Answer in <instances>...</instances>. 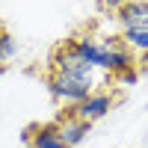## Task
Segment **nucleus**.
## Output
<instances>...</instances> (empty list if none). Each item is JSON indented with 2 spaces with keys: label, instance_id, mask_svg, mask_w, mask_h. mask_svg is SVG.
I'll return each instance as SVG.
<instances>
[{
  "label": "nucleus",
  "instance_id": "obj_1",
  "mask_svg": "<svg viewBox=\"0 0 148 148\" xmlns=\"http://www.w3.org/2000/svg\"><path fill=\"white\" fill-rule=\"evenodd\" d=\"M107 74L92 68L89 62H83L80 53L74 51V45L65 42L62 47H56L51 56V77H47V86H51V95L56 98V104L62 107H77L89 92H95L98 86L104 83Z\"/></svg>",
  "mask_w": 148,
  "mask_h": 148
},
{
  "label": "nucleus",
  "instance_id": "obj_2",
  "mask_svg": "<svg viewBox=\"0 0 148 148\" xmlns=\"http://www.w3.org/2000/svg\"><path fill=\"white\" fill-rule=\"evenodd\" d=\"M119 39H110V36H92V33H83V36H74L71 45L74 51L80 53L83 62H89L92 68L104 71L107 74V59H110V51H113V45Z\"/></svg>",
  "mask_w": 148,
  "mask_h": 148
},
{
  "label": "nucleus",
  "instance_id": "obj_3",
  "mask_svg": "<svg viewBox=\"0 0 148 148\" xmlns=\"http://www.w3.org/2000/svg\"><path fill=\"white\" fill-rule=\"evenodd\" d=\"M113 104H116L113 92H107V89H95V92H89V95H86L77 107L65 110V113H71L74 119L86 121V125H95L98 119H104L110 110H113Z\"/></svg>",
  "mask_w": 148,
  "mask_h": 148
},
{
  "label": "nucleus",
  "instance_id": "obj_4",
  "mask_svg": "<svg viewBox=\"0 0 148 148\" xmlns=\"http://www.w3.org/2000/svg\"><path fill=\"white\" fill-rule=\"evenodd\" d=\"M53 130H56V136L62 139L65 148H77V145H83L86 136L92 133V125H86V121L74 119L71 113H65V116H59V119L53 121Z\"/></svg>",
  "mask_w": 148,
  "mask_h": 148
},
{
  "label": "nucleus",
  "instance_id": "obj_5",
  "mask_svg": "<svg viewBox=\"0 0 148 148\" xmlns=\"http://www.w3.org/2000/svg\"><path fill=\"white\" fill-rule=\"evenodd\" d=\"M121 30H148V0H125L116 12Z\"/></svg>",
  "mask_w": 148,
  "mask_h": 148
},
{
  "label": "nucleus",
  "instance_id": "obj_6",
  "mask_svg": "<svg viewBox=\"0 0 148 148\" xmlns=\"http://www.w3.org/2000/svg\"><path fill=\"white\" fill-rule=\"evenodd\" d=\"M133 65H136L133 51H127L121 42H116L113 51H110V59H107V74L110 77H119V74H125V71H133Z\"/></svg>",
  "mask_w": 148,
  "mask_h": 148
},
{
  "label": "nucleus",
  "instance_id": "obj_7",
  "mask_svg": "<svg viewBox=\"0 0 148 148\" xmlns=\"http://www.w3.org/2000/svg\"><path fill=\"white\" fill-rule=\"evenodd\" d=\"M30 148H65V145H62V139L56 136L53 125H42V127H36V130H33V136H30Z\"/></svg>",
  "mask_w": 148,
  "mask_h": 148
},
{
  "label": "nucleus",
  "instance_id": "obj_8",
  "mask_svg": "<svg viewBox=\"0 0 148 148\" xmlns=\"http://www.w3.org/2000/svg\"><path fill=\"white\" fill-rule=\"evenodd\" d=\"M119 42L125 45L127 51H136V53L148 56V30H121Z\"/></svg>",
  "mask_w": 148,
  "mask_h": 148
},
{
  "label": "nucleus",
  "instance_id": "obj_9",
  "mask_svg": "<svg viewBox=\"0 0 148 148\" xmlns=\"http://www.w3.org/2000/svg\"><path fill=\"white\" fill-rule=\"evenodd\" d=\"M18 51H21V45H18L15 36L12 33H0V65H6L9 59H15Z\"/></svg>",
  "mask_w": 148,
  "mask_h": 148
},
{
  "label": "nucleus",
  "instance_id": "obj_10",
  "mask_svg": "<svg viewBox=\"0 0 148 148\" xmlns=\"http://www.w3.org/2000/svg\"><path fill=\"white\" fill-rule=\"evenodd\" d=\"M116 80H119V83H136V80H139V74H136V68H133V71H125V74H119Z\"/></svg>",
  "mask_w": 148,
  "mask_h": 148
},
{
  "label": "nucleus",
  "instance_id": "obj_11",
  "mask_svg": "<svg viewBox=\"0 0 148 148\" xmlns=\"http://www.w3.org/2000/svg\"><path fill=\"white\" fill-rule=\"evenodd\" d=\"M104 3H107L110 9H116V12H119V6H121V3H125V0H104Z\"/></svg>",
  "mask_w": 148,
  "mask_h": 148
}]
</instances>
